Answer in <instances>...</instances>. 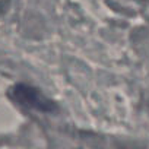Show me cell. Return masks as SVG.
I'll use <instances>...</instances> for the list:
<instances>
[{
	"label": "cell",
	"instance_id": "cell-1",
	"mask_svg": "<svg viewBox=\"0 0 149 149\" xmlns=\"http://www.w3.org/2000/svg\"><path fill=\"white\" fill-rule=\"evenodd\" d=\"M12 98L19 102L21 105L29 107V108H35V110H41V111H51L54 110V104L51 101H48L45 97H42V94L31 86L26 85H18L12 89Z\"/></svg>",
	"mask_w": 149,
	"mask_h": 149
}]
</instances>
